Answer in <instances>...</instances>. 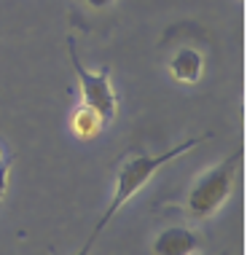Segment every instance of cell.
<instances>
[{"label":"cell","mask_w":247,"mask_h":255,"mask_svg":"<svg viewBox=\"0 0 247 255\" xmlns=\"http://www.w3.org/2000/svg\"><path fill=\"white\" fill-rule=\"evenodd\" d=\"M204 140H207V134L191 137V140H183L180 145H175L172 150H164V153H134V156H129L126 161L121 164L119 175H116V188H113L111 204H108V210L102 212V218L97 220V226L92 229L89 239H86L84 247H81L75 255H92L94 245H97V239H100V234L108 229V223L116 218V212H119L121 207L142 188V185L153 180V175H156L161 167H167L169 161H175V158H180L183 153H188V150H194L196 145H202Z\"/></svg>","instance_id":"obj_1"},{"label":"cell","mask_w":247,"mask_h":255,"mask_svg":"<svg viewBox=\"0 0 247 255\" xmlns=\"http://www.w3.org/2000/svg\"><path fill=\"white\" fill-rule=\"evenodd\" d=\"M239 164H242V153L234 150V153H229L221 164H215L212 169H207L194 185H191L188 199H185V207H188L191 218L207 220L221 210L223 202L231 196Z\"/></svg>","instance_id":"obj_2"},{"label":"cell","mask_w":247,"mask_h":255,"mask_svg":"<svg viewBox=\"0 0 247 255\" xmlns=\"http://www.w3.org/2000/svg\"><path fill=\"white\" fill-rule=\"evenodd\" d=\"M67 54H70L75 78H78L84 105L94 108L105 121H113V119H116V110H119V97H116V89H113V84H111V67H102V70H97V73H89L86 67L81 65L73 38L67 40Z\"/></svg>","instance_id":"obj_3"},{"label":"cell","mask_w":247,"mask_h":255,"mask_svg":"<svg viewBox=\"0 0 247 255\" xmlns=\"http://www.w3.org/2000/svg\"><path fill=\"white\" fill-rule=\"evenodd\" d=\"M202 247V239L188 226H169L156 234L150 253L153 255H196Z\"/></svg>","instance_id":"obj_4"},{"label":"cell","mask_w":247,"mask_h":255,"mask_svg":"<svg viewBox=\"0 0 247 255\" xmlns=\"http://www.w3.org/2000/svg\"><path fill=\"white\" fill-rule=\"evenodd\" d=\"M169 73H172V78L180 81V84H196L204 73L202 51L191 49V46H183V49L175 51V57L169 59Z\"/></svg>","instance_id":"obj_5"},{"label":"cell","mask_w":247,"mask_h":255,"mask_svg":"<svg viewBox=\"0 0 247 255\" xmlns=\"http://www.w3.org/2000/svg\"><path fill=\"white\" fill-rule=\"evenodd\" d=\"M102 124H105V119L97 113L94 108H89V105H81V108H75V113L70 116V129H73V134L78 137V140H94L100 132H102Z\"/></svg>","instance_id":"obj_6"},{"label":"cell","mask_w":247,"mask_h":255,"mask_svg":"<svg viewBox=\"0 0 247 255\" xmlns=\"http://www.w3.org/2000/svg\"><path fill=\"white\" fill-rule=\"evenodd\" d=\"M8 169H11V153L0 142V202H3L5 191H8Z\"/></svg>","instance_id":"obj_7"},{"label":"cell","mask_w":247,"mask_h":255,"mask_svg":"<svg viewBox=\"0 0 247 255\" xmlns=\"http://www.w3.org/2000/svg\"><path fill=\"white\" fill-rule=\"evenodd\" d=\"M84 3L92 8H108V5H113V0H84Z\"/></svg>","instance_id":"obj_8"}]
</instances>
